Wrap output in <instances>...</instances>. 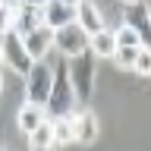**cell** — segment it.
Listing matches in <instances>:
<instances>
[{
	"label": "cell",
	"instance_id": "5",
	"mask_svg": "<svg viewBox=\"0 0 151 151\" xmlns=\"http://www.w3.org/2000/svg\"><path fill=\"white\" fill-rule=\"evenodd\" d=\"M0 50H3V60H6V66L13 69V73H19L22 79H25L35 60L25 54V44H22V38H19L16 32H6V35H0Z\"/></svg>",
	"mask_w": 151,
	"mask_h": 151
},
{
	"label": "cell",
	"instance_id": "12",
	"mask_svg": "<svg viewBox=\"0 0 151 151\" xmlns=\"http://www.w3.org/2000/svg\"><path fill=\"white\" fill-rule=\"evenodd\" d=\"M47 120V113H44V107H35V104H22V110H19V116H16V123H19V129L25 132H32V129H38L41 123Z\"/></svg>",
	"mask_w": 151,
	"mask_h": 151
},
{
	"label": "cell",
	"instance_id": "3",
	"mask_svg": "<svg viewBox=\"0 0 151 151\" xmlns=\"http://www.w3.org/2000/svg\"><path fill=\"white\" fill-rule=\"evenodd\" d=\"M50 82H54V66L47 63V60H35L32 69H28V76H25V98H28V104L44 107L47 94H50Z\"/></svg>",
	"mask_w": 151,
	"mask_h": 151
},
{
	"label": "cell",
	"instance_id": "11",
	"mask_svg": "<svg viewBox=\"0 0 151 151\" xmlns=\"http://www.w3.org/2000/svg\"><path fill=\"white\" fill-rule=\"evenodd\" d=\"M35 28H41V6H25V3H19L16 6V16H13V32L19 38L32 35Z\"/></svg>",
	"mask_w": 151,
	"mask_h": 151
},
{
	"label": "cell",
	"instance_id": "25",
	"mask_svg": "<svg viewBox=\"0 0 151 151\" xmlns=\"http://www.w3.org/2000/svg\"><path fill=\"white\" fill-rule=\"evenodd\" d=\"M0 60H3V50H0Z\"/></svg>",
	"mask_w": 151,
	"mask_h": 151
},
{
	"label": "cell",
	"instance_id": "24",
	"mask_svg": "<svg viewBox=\"0 0 151 151\" xmlns=\"http://www.w3.org/2000/svg\"><path fill=\"white\" fill-rule=\"evenodd\" d=\"M123 3H135V0H123Z\"/></svg>",
	"mask_w": 151,
	"mask_h": 151
},
{
	"label": "cell",
	"instance_id": "13",
	"mask_svg": "<svg viewBox=\"0 0 151 151\" xmlns=\"http://www.w3.org/2000/svg\"><path fill=\"white\" fill-rule=\"evenodd\" d=\"M88 50H91L94 57H113V50H116V41H113V32L101 28L98 35H91V38H88Z\"/></svg>",
	"mask_w": 151,
	"mask_h": 151
},
{
	"label": "cell",
	"instance_id": "20",
	"mask_svg": "<svg viewBox=\"0 0 151 151\" xmlns=\"http://www.w3.org/2000/svg\"><path fill=\"white\" fill-rule=\"evenodd\" d=\"M19 3H25V6H44L47 0H19Z\"/></svg>",
	"mask_w": 151,
	"mask_h": 151
},
{
	"label": "cell",
	"instance_id": "14",
	"mask_svg": "<svg viewBox=\"0 0 151 151\" xmlns=\"http://www.w3.org/2000/svg\"><path fill=\"white\" fill-rule=\"evenodd\" d=\"M28 145L32 148H54V126H50V120H44L38 129L28 132Z\"/></svg>",
	"mask_w": 151,
	"mask_h": 151
},
{
	"label": "cell",
	"instance_id": "22",
	"mask_svg": "<svg viewBox=\"0 0 151 151\" xmlns=\"http://www.w3.org/2000/svg\"><path fill=\"white\" fill-rule=\"evenodd\" d=\"M32 151H54V148H32Z\"/></svg>",
	"mask_w": 151,
	"mask_h": 151
},
{
	"label": "cell",
	"instance_id": "9",
	"mask_svg": "<svg viewBox=\"0 0 151 151\" xmlns=\"http://www.w3.org/2000/svg\"><path fill=\"white\" fill-rule=\"evenodd\" d=\"M76 25L82 28L85 35L91 38V35H98L104 28V19H101V9L94 6L91 0H79L76 3Z\"/></svg>",
	"mask_w": 151,
	"mask_h": 151
},
{
	"label": "cell",
	"instance_id": "2",
	"mask_svg": "<svg viewBox=\"0 0 151 151\" xmlns=\"http://www.w3.org/2000/svg\"><path fill=\"white\" fill-rule=\"evenodd\" d=\"M94 63H98V57L91 50H82L79 57L73 60H66V69H69V82H73V91H76V104H88L91 101V91H94Z\"/></svg>",
	"mask_w": 151,
	"mask_h": 151
},
{
	"label": "cell",
	"instance_id": "1",
	"mask_svg": "<svg viewBox=\"0 0 151 151\" xmlns=\"http://www.w3.org/2000/svg\"><path fill=\"white\" fill-rule=\"evenodd\" d=\"M73 110H76V91H73V82H69V69H66V60H57L44 113H47V120H57V116H66Z\"/></svg>",
	"mask_w": 151,
	"mask_h": 151
},
{
	"label": "cell",
	"instance_id": "10",
	"mask_svg": "<svg viewBox=\"0 0 151 151\" xmlns=\"http://www.w3.org/2000/svg\"><path fill=\"white\" fill-rule=\"evenodd\" d=\"M22 44H25V54L32 57V60H44L47 50L54 47V28H47V25L35 28L32 35L22 38Z\"/></svg>",
	"mask_w": 151,
	"mask_h": 151
},
{
	"label": "cell",
	"instance_id": "8",
	"mask_svg": "<svg viewBox=\"0 0 151 151\" xmlns=\"http://www.w3.org/2000/svg\"><path fill=\"white\" fill-rule=\"evenodd\" d=\"M69 22H76V6H66L60 0H47L44 6H41V25L57 32V28L69 25Z\"/></svg>",
	"mask_w": 151,
	"mask_h": 151
},
{
	"label": "cell",
	"instance_id": "15",
	"mask_svg": "<svg viewBox=\"0 0 151 151\" xmlns=\"http://www.w3.org/2000/svg\"><path fill=\"white\" fill-rule=\"evenodd\" d=\"M50 126H54V145H73L76 142L69 116H57V120H50Z\"/></svg>",
	"mask_w": 151,
	"mask_h": 151
},
{
	"label": "cell",
	"instance_id": "19",
	"mask_svg": "<svg viewBox=\"0 0 151 151\" xmlns=\"http://www.w3.org/2000/svg\"><path fill=\"white\" fill-rule=\"evenodd\" d=\"M139 76H151V50L148 47H142L139 50V57H135V66H132Z\"/></svg>",
	"mask_w": 151,
	"mask_h": 151
},
{
	"label": "cell",
	"instance_id": "7",
	"mask_svg": "<svg viewBox=\"0 0 151 151\" xmlns=\"http://www.w3.org/2000/svg\"><path fill=\"white\" fill-rule=\"evenodd\" d=\"M69 116V123H73V132H76V142H82V145H91L94 139H98V116H94L91 110H73L66 113Z\"/></svg>",
	"mask_w": 151,
	"mask_h": 151
},
{
	"label": "cell",
	"instance_id": "23",
	"mask_svg": "<svg viewBox=\"0 0 151 151\" xmlns=\"http://www.w3.org/2000/svg\"><path fill=\"white\" fill-rule=\"evenodd\" d=\"M0 91H3V76H0Z\"/></svg>",
	"mask_w": 151,
	"mask_h": 151
},
{
	"label": "cell",
	"instance_id": "4",
	"mask_svg": "<svg viewBox=\"0 0 151 151\" xmlns=\"http://www.w3.org/2000/svg\"><path fill=\"white\" fill-rule=\"evenodd\" d=\"M123 25H129L139 35L142 47L151 50V6L145 0H135V3H126L123 6Z\"/></svg>",
	"mask_w": 151,
	"mask_h": 151
},
{
	"label": "cell",
	"instance_id": "6",
	"mask_svg": "<svg viewBox=\"0 0 151 151\" xmlns=\"http://www.w3.org/2000/svg\"><path fill=\"white\" fill-rule=\"evenodd\" d=\"M54 50H60L63 60H73V57H79L82 50H88V35H85L76 22H69V25L54 32Z\"/></svg>",
	"mask_w": 151,
	"mask_h": 151
},
{
	"label": "cell",
	"instance_id": "21",
	"mask_svg": "<svg viewBox=\"0 0 151 151\" xmlns=\"http://www.w3.org/2000/svg\"><path fill=\"white\" fill-rule=\"evenodd\" d=\"M60 3H66V6H76V3H79V0H60Z\"/></svg>",
	"mask_w": 151,
	"mask_h": 151
},
{
	"label": "cell",
	"instance_id": "16",
	"mask_svg": "<svg viewBox=\"0 0 151 151\" xmlns=\"http://www.w3.org/2000/svg\"><path fill=\"white\" fill-rule=\"evenodd\" d=\"M19 0H0V35L13 32V16H16Z\"/></svg>",
	"mask_w": 151,
	"mask_h": 151
},
{
	"label": "cell",
	"instance_id": "18",
	"mask_svg": "<svg viewBox=\"0 0 151 151\" xmlns=\"http://www.w3.org/2000/svg\"><path fill=\"white\" fill-rule=\"evenodd\" d=\"M113 41H116V47H142L139 35H135L129 25H120V28H116V32H113Z\"/></svg>",
	"mask_w": 151,
	"mask_h": 151
},
{
	"label": "cell",
	"instance_id": "17",
	"mask_svg": "<svg viewBox=\"0 0 151 151\" xmlns=\"http://www.w3.org/2000/svg\"><path fill=\"white\" fill-rule=\"evenodd\" d=\"M139 50H142V47H116L110 60L120 66V69H132V66H135V57H139Z\"/></svg>",
	"mask_w": 151,
	"mask_h": 151
}]
</instances>
